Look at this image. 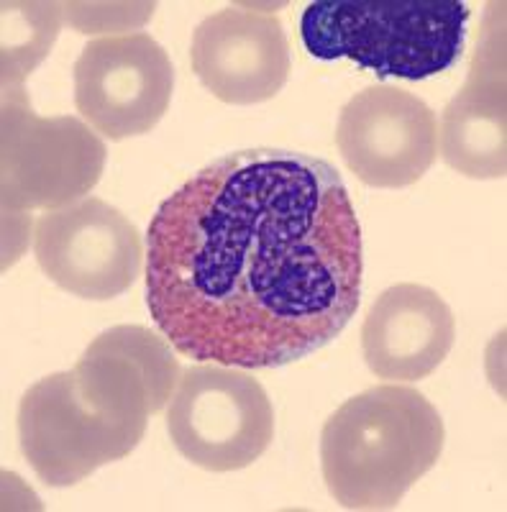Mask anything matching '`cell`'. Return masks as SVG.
<instances>
[{"mask_svg":"<svg viewBox=\"0 0 507 512\" xmlns=\"http://www.w3.org/2000/svg\"><path fill=\"white\" fill-rule=\"evenodd\" d=\"M175 70L149 34L93 39L75 62V105L105 139L149 134L167 113Z\"/></svg>","mask_w":507,"mask_h":512,"instance_id":"ba28073f","label":"cell"},{"mask_svg":"<svg viewBox=\"0 0 507 512\" xmlns=\"http://www.w3.org/2000/svg\"><path fill=\"white\" fill-rule=\"evenodd\" d=\"M456 341V320L436 290L403 282L385 290L362 326L367 367L379 379L415 382L441 367Z\"/></svg>","mask_w":507,"mask_h":512,"instance_id":"8fae6325","label":"cell"},{"mask_svg":"<svg viewBox=\"0 0 507 512\" xmlns=\"http://www.w3.org/2000/svg\"><path fill=\"white\" fill-rule=\"evenodd\" d=\"M338 152L364 185L379 190L415 185L438 157V121L418 95L369 85L344 105Z\"/></svg>","mask_w":507,"mask_h":512,"instance_id":"9c48e42d","label":"cell"},{"mask_svg":"<svg viewBox=\"0 0 507 512\" xmlns=\"http://www.w3.org/2000/svg\"><path fill=\"white\" fill-rule=\"evenodd\" d=\"M167 433L190 464L205 472H239L262 459L272 443V402L239 367L198 364L180 374Z\"/></svg>","mask_w":507,"mask_h":512,"instance_id":"8992f818","label":"cell"},{"mask_svg":"<svg viewBox=\"0 0 507 512\" xmlns=\"http://www.w3.org/2000/svg\"><path fill=\"white\" fill-rule=\"evenodd\" d=\"M443 441L441 415L418 390L377 384L323 425V479L346 510H390L438 464Z\"/></svg>","mask_w":507,"mask_h":512,"instance_id":"3957f363","label":"cell"},{"mask_svg":"<svg viewBox=\"0 0 507 512\" xmlns=\"http://www.w3.org/2000/svg\"><path fill=\"white\" fill-rule=\"evenodd\" d=\"M438 152L454 172L469 180L507 175L505 34H484L469 67L467 85L443 108Z\"/></svg>","mask_w":507,"mask_h":512,"instance_id":"7c38bea8","label":"cell"},{"mask_svg":"<svg viewBox=\"0 0 507 512\" xmlns=\"http://www.w3.org/2000/svg\"><path fill=\"white\" fill-rule=\"evenodd\" d=\"M34 254L41 272L82 300L105 303L141 274L139 228L100 198H82L36 221Z\"/></svg>","mask_w":507,"mask_h":512,"instance_id":"52a82bcc","label":"cell"},{"mask_svg":"<svg viewBox=\"0 0 507 512\" xmlns=\"http://www.w3.org/2000/svg\"><path fill=\"white\" fill-rule=\"evenodd\" d=\"M362 228L331 162L213 159L154 213L146 308L182 356L274 369L336 341L362 300Z\"/></svg>","mask_w":507,"mask_h":512,"instance_id":"6da1fadb","label":"cell"},{"mask_svg":"<svg viewBox=\"0 0 507 512\" xmlns=\"http://www.w3.org/2000/svg\"><path fill=\"white\" fill-rule=\"evenodd\" d=\"M172 344L144 326L100 333L72 372L39 379L18 408L26 461L47 487H72L121 461L180 382Z\"/></svg>","mask_w":507,"mask_h":512,"instance_id":"7a4b0ae2","label":"cell"},{"mask_svg":"<svg viewBox=\"0 0 507 512\" xmlns=\"http://www.w3.org/2000/svg\"><path fill=\"white\" fill-rule=\"evenodd\" d=\"M105 144L75 116L41 118L21 85L3 93V208L59 210L77 203L100 182Z\"/></svg>","mask_w":507,"mask_h":512,"instance_id":"5b68a950","label":"cell"},{"mask_svg":"<svg viewBox=\"0 0 507 512\" xmlns=\"http://www.w3.org/2000/svg\"><path fill=\"white\" fill-rule=\"evenodd\" d=\"M469 8L461 0H318L300 18L315 59H351L379 80H426L464 54Z\"/></svg>","mask_w":507,"mask_h":512,"instance_id":"277c9868","label":"cell"},{"mask_svg":"<svg viewBox=\"0 0 507 512\" xmlns=\"http://www.w3.org/2000/svg\"><path fill=\"white\" fill-rule=\"evenodd\" d=\"M190 64L203 88L228 105H257L282 93L290 44L280 18L251 8H223L193 31Z\"/></svg>","mask_w":507,"mask_h":512,"instance_id":"30bf717a","label":"cell"}]
</instances>
